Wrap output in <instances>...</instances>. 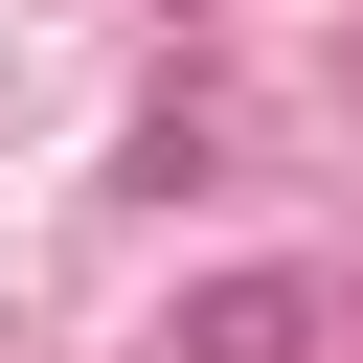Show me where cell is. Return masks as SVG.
I'll use <instances>...</instances> for the list:
<instances>
[{"mask_svg": "<svg viewBox=\"0 0 363 363\" xmlns=\"http://www.w3.org/2000/svg\"><path fill=\"white\" fill-rule=\"evenodd\" d=\"M318 318H340V272H204L159 318V363H318Z\"/></svg>", "mask_w": 363, "mask_h": 363, "instance_id": "6da1fadb", "label": "cell"}]
</instances>
